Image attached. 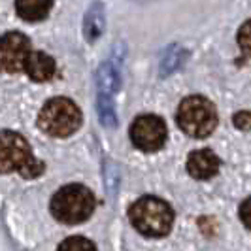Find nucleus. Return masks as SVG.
I'll use <instances>...</instances> for the list:
<instances>
[{
	"mask_svg": "<svg viewBox=\"0 0 251 251\" xmlns=\"http://www.w3.org/2000/svg\"><path fill=\"white\" fill-rule=\"evenodd\" d=\"M46 164L32 155L23 134L13 130H0V174L19 172L25 179L42 176Z\"/></svg>",
	"mask_w": 251,
	"mask_h": 251,
	"instance_id": "obj_1",
	"label": "nucleus"
},
{
	"mask_svg": "<svg viewBox=\"0 0 251 251\" xmlns=\"http://www.w3.org/2000/svg\"><path fill=\"white\" fill-rule=\"evenodd\" d=\"M128 219L140 234L148 238H163L172 230L174 212L168 202L148 195L128 208Z\"/></svg>",
	"mask_w": 251,
	"mask_h": 251,
	"instance_id": "obj_2",
	"label": "nucleus"
},
{
	"mask_svg": "<svg viewBox=\"0 0 251 251\" xmlns=\"http://www.w3.org/2000/svg\"><path fill=\"white\" fill-rule=\"evenodd\" d=\"M95 195L81 183H70L61 187L50 202L51 215L64 225H79L87 221L95 212Z\"/></svg>",
	"mask_w": 251,
	"mask_h": 251,
	"instance_id": "obj_3",
	"label": "nucleus"
},
{
	"mask_svg": "<svg viewBox=\"0 0 251 251\" xmlns=\"http://www.w3.org/2000/svg\"><path fill=\"white\" fill-rule=\"evenodd\" d=\"M217 110L214 102L202 95H191L183 99L176 113L177 126L191 138H206L217 126Z\"/></svg>",
	"mask_w": 251,
	"mask_h": 251,
	"instance_id": "obj_4",
	"label": "nucleus"
},
{
	"mask_svg": "<svg viewBox=\"0 0 251 251\" xmlns=\"http://www.w3.org/2000/svg\"><path fill=\"white\" fill-rule=\"evenodd\" d=\"M83 115L70 99L57 97L44 104L38 115V126L53 138H68L81 126Z\"/></svg>",
	"mask_w": 251,
	"mask_h": 251,
	"instance_id": "obj_5",
	"label": "nucleus"
},
{
	"mask_svg": "<svg viewBox=\"0 0 251 251\" xmlns=\"http://www.w3.org/2000/svg\"><path fill=\"white\" fill-rule=\"evenodd\" d=\"M168 138V128L163 117L146 113L138 115L132 125H130V142L134 144V148L146 153L159 151L166 144Z\"/></svg>",
	"mask_w": 251,
	"mask_h": 251,
	"instance_id": "obj_6",
	"label": "nucleus"
},
{
	"mask_svg": "<svg viewBox=\"0 0 251 251\" xmlns=\"http://www.w3.org/2000/svg\"><path fill=\"white\" fill-rule=\"evenodd\" d=\"M32 51L30 40L21 32H6L0 36V70L6 74H19Z\"/></svg>",
	"mask_w": 251,
	"mask_h": 251,
	"instance_id": "obj_7",
	"label": "nucleus"
},
{
	"mask_svg": "<svg viewBox=\"0 0 251 251\" xmlns=\"http://www.w3.org/2000/svg\"><path fill=\"white\" fill-rule=\"evenodd\" d=\"M187 172L195 179H210L219 172V159L212 150H195L187 157Z\"/></svg>",
	"mask_w": 251,
	"mask_h": 251,
	"instance_id": "obj_8",
	"label": "nucleus"
},
{
	"mask_svg": "<svg viewBox=\"0 0 251 251\" xmlns=\"http://www.w3.org/2000/svg\"><path fill=\"white\" fill-rule=\"evenodd\" d=\"M23 72H26V75L36 81V83H44V81H50L51 77L57 72V64L55 59L44 53V51H30L28 57L23 66Z\"/></svg>",
	"mask_w": 251,
	"mask_h": 251,
	"instance_id": "obj_9",
	"label": "nucleus"
},
{
	"mask_svg": "<svg viewBox=\"0 0 251 251\" xmlns=\"http://www.w3.org/2000/svg\"><path fill=\"white\" fill-rule=\"evenodd\" d=\"M51 8H53V0H15L17 15L28 23L44 21L50 15Z\"/></svg>",
	"mask_w": 251,
	"mask_h": 251,
	"instance_id": "obj_10",
	"label": "nucleus"
},
{
	"mask_svg": "<svg viewBox=\"0 0 251 251\" xmlns=\"http://www.w3.org/2000/svg\"><path fill=\"white\" fill-rule=\"evenodd\" d=\"M57 251H97V246L83 236H70L59 244Z\"/></svg>",
	"mask_w": 251,
	"mask_h": 251,
	"instance_id": "obj_11",
	"label": "nucleus"
},
{
	"mask_svg": "<svg viewBox=\"0 0 251 251\" xmlns=\"http://www.w3.org/2000/svg\"><path fill=\"white\" fill-rule=\"evenodd\" d=\"M236 42H238L240 50L244 51L248 57H251V19H248V21L238 28Z\"/></svg>",
	"mask_w": 251,
	"mask_h": 251,
	"instance_id": "obj_12",
	"label": "nucleus"
},
{
	"mask_svg": "<svg viewBox=\"0 0 251 251\" xmlns=\"http://www.w3.org/2000/svg\"><path fill=\"white\" fill-rule=\"evenodd\" d=\"M232 123H234V126L240 128V130H251V112L242 110V112L234 113Z\"/></svg>",
	"mask_w": 251,
	"mask_h": 251,
	"instance_id": "obj_13",
	"label": "nucleus"
},
{
	"mask_svg": "<svg viewBox=\"0 0 251 251\" xmlns=\"http://www.w3.org/2000/svg\"><path fill=\"white\" fill-rule=\"evenodd\" d=\"M240 219L251 230V197L240 204Z\"/></svg>",
	"mask_w": 251,
	"mask_h": 251,
	"instance_id": "obj_14",
	"label": "nucleus"
}]
</instances>
